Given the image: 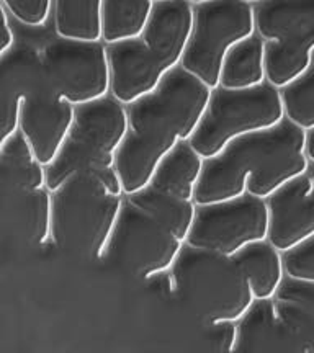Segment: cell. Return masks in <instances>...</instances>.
I'll list each match as a JSON object with an SVG mask.
<instances>
[{
  "label": "cell",
  "mask_w": 314,
  "mask_h": 353,
  "mask_svg": "<svg viewBox=\"0 0 314 353\" xmlns=\"http://www.w3.org/2000/svg\"><path fill=\"white\" fill-rule=\"evenodd\" d=\"M210 95V88L179 68L156 92L126 107L128 131L117 156L125 196L148 188L164 159L192 139Z\"/></svg>",
  "instance_id": "obj_1"
},
{
  "label": "cell",
  "mask_w": 314,
  "mask_h": 353,
  "mask_svg": "<svg viewBox=\"0 0 314 353\" xmlns=\"http://www.w3.org/2000/svg\"><path fill=\"white\" fill-rule=\"evenodd\" d=\"M306 132L290 123L257 132L228 145L205 162L193 203L216 205L251 195L267 201L278 190L306 175Z\"/></svg>",
  "instance_id": "obj_2"
},
{
  "label": "cell",
  "mask_w": 314,
  "mask_h": 353,
  "mask_svg": "<svg viewBox=\"0 0 314 353\" xmlns=\"http://www.w3.org/2000/svg\"><path fill=\"white\" fill-rule=\"evenodd\" d=\"M193 26V2L159 0L141 38L108 46L110 97L130 107L180 68Z\"/></svg>",
  "instance_id": "obj_3"
},
{
  "label": "cell",
  "mask_w": 314,
  "mask_h": 353,
  "mask_svg": "<svg viewBox=\"0 0 314 353\" xmlns=\"http://www.w3.org/2000/svg\"><path fill=\"white\" fill-rule=\"evenodd\" d=\"M51 192L20 132L0 151V249L32 250L50 244Z\"/></svg>",
  "instance_id": "obj_4"
},
{
  "label": "cell",
  "mask_w": 314,
  "mask_h": 353,
  "mask_svg": "<svg viewBox=\"0 0 314 353\" xmlns=\"http://www.w3.org/2000/svg\"><path fill=\"white\" fill-rule=\"evenodd\" d=\"M125 193L99 175L81 174L51 192L50 244L88 260H101Z\"/></svg>",
  "instance_id": "obj_5"
},
{
  "label": "cell",
  "mask_w": 314,
  "mask_h": 353,
  "mask_svg": "<svg viewBox=\"0 0 314 353\" xmlns=\"http://www.w3.org/2000/svg\"><path fill=\"white\" fill-rule=\"evenodd\" d=\"M167 273L174 293L208 325L241 321L255 303L234 257L185 244Z\"/></svg>",
  "instance_id": "obj_6"
},
{
  "label": "cell",
  "mask_w": 314,
  "mask_h": 353,
  "mask_svg": "<svg viewBox=\"0 0 314 353\" xmlns=\"http://www.w3.org/2000/svg\"><path fill=\"white\" fill-rule=\"evenodd\" d=\"M128 131L126 107L112 97L76 108V120L68 139L46 169V187L59 188L72 175H99L112 187L121 188L117 156ZM123 190V188H121Z\"/></svg>",
  "instance_id": "obj_7"
},
{
  "label": "cell",
  "mask_w": 314,
  "mask_h": 353,
  "mask_svg": "<svg viewBox=\"0 0 314 353\" xmlns=\"http://www.w3.org/2000/svg\"><path fill=\"white\" fill-rule=\"evenodd\" d=\"M283 121L280 92L268 83L244 92L218 87L211 90L205 114L188 144L206 162L234 141L271 131Z\"/></svg>",
  "instance_id": "obj_8"
},
{
  "label": "cell",
  "mask_w": 314,
  "mask_h": 353,
  "mask_svg": "<svg viewBox=\"0 0 314 353\" xmlns=\"http://www.w3.org/2000/svg\"><path fill=\"white\" fill-rule=\"evenodd\" d=\"M254 17L265 41L267 83L282 90L314 65V2H254Z\"/></svg>",
  "instance_id": "obj_9"
},
{
  "label": "cell",
  "mask_w": 314,
  "mask_h": 353,
  "mask_svg": "<svg viewBox=\"0 0 314 353\" xmlns=\"http://www.w3.org/2000/svg\"><path fill=\"white\" fill-rule=\"evenodd\" d=\"M252 37H255L254 2H193L192 34L180 69L215 90L219 85L221 68L229 51Z\"/></svg>",
  "instance_id": "obj_10"
},
{
  "label": "cell",
  "mask_w": 314,
  "mask_h": 353,
  "mask_svg": "<svg viewBox=\"0 0 314 353\" xmlns=\"http://www.w3.org/2000/svg\"><path fill=\"white\" fill-rule=\"evenodd\" d=\"M184 245L161 216L130 195L123 200L101 260L131 275L153 278L170 270Z\"/></svg>",
  "instance_id": "obj_11"
},
{
  "label": "cell",
  "mask_w": 314,
  "mask_h": 353,
  "mask_svg": "<svg viewBox=\"0 0 314 353\" xmlns=\"http://www.w3.org/2000/svg\"><path fill=\"white\" fill-rule=\"evenodd\" d=\"M44 77L72 107L110 97L108 51L104 43H72L51 38L44 43Z\"/></svg>",
  "instance_id": "obj_12"
},
{
  "label": "cell",
  "mask_w": 314,
  "mask_h": 353,
  "mask_svg": "<svg viewBox=\"0 0 314 353\" xmlns=\"http://www.w3.org/2000/svg\"><path fill=\"white\" fill-rule=\"evenodd\" d=\"M268 237L267 201L251 195L237 200L197 206L193 226L185 244L234 257Z\"/></svg>",
  "instance_id": "obj_13"
},
{
  "label": "cell",
  "mask_w": 314,
  "mask_h": 353,
  "mask_svg": "<svg viewBox=\"0 0 314 353\" xmlns=\"http://www.w3.org/2000/svg\"><path fill=\"white\" fill-rule=\"evenodd\" d=\"M74 120L76 107L57 94L43 76L41 82L21 105L19 132L44 169L61 152Z\"/></svg>",
  "instance_id": "obj_14"
},
{
  "label": "cell",
  "mask_w": 314,
  "mask_h": 353,
  "mask_svg": "<svg viewBox=\"0 0 314 353\" xmlns=\"http://www.w3.org/2000/svg\"><path fill=\"white\" fill-rule=\"evenodd\" d=\"M44 43L21 41L0 59V151L19 132L20 110L41 82Z\"/></svg>",
  "instance_id": "obj_15"
},
{
  "label": "cell",
  "mask_w": 314,
  "mask_h": 353,
  "mask_svg": "<svg viewBox=\"0 0 314 353\" xmlns=\"http://www.w3.org/2000/svg\"><path fill=\"white\" fill-rule=\"evenodd\" d=\"M267 242L280 254H288L314 237V185L300 176L267 200Z\"/></svg>",
  "instance_id": "obj_16"
},
{
  "label": "cell",
  "mask_w": 314,
  "mask_h": 353,
  "mask_svg": "<svg viewBox=\"0 0 314 353\" xmlns=\"http://www.w3.org/2000/svg\"><path fill=\"white\" fill-rule=\"evenodd\" d=\"M231 353H306L277 314L273 301H255L236 322Z\"/></svg>",
  "instance_id": "obj_17"
},
{
  "label": "cell",
  "mask_w": 314,
  "mask_h": 353,
  "mask_svg": "<svg viewBox=\"0 0 314 353\" xmlns=\"http://www.w3.org/2000/svg\"><path fill=\"white\" fill-rule=\"evenodd\" d=\"M234 260L244 273L255 301H273L286 280L283 254L265 241L242 249Z\"/></svg>",
  "instance_id": "obj_18"
},
{
  "label": "cell",
  "mask_w": 314,
  "mask_h": 353,
  "mask_svg": "<svg viewBox=\"0 0 314 353\" xmlns=\"http://www.w3.org/2000/svg\"><path fill=\"white\" fill-rule=\"evenodd\" d=\"M203 167L205 161L188 143H182L161 162L149 187L179 200L193 201Z\"/></svg>",
  "instance_id": "obj_19"
},
{
  "label": "cell",
  "mask_w": 314,
  "mask_h": 353,
  "mask_svg": "<svg viewBox=\"0 0 314 353\" xmlns=\"http://www.w3.org/2000/svg\"><path fill=\"white\" fill-rule=\"evenodd\" d=\"M273 303L283 324L306 353H314V285L286 278Z\"/></svg>",
  "instance_id": "obj_20"
},
{
  "label": "cell",
  "mask_w": 314,
  "mask_h": 353,
  "mask_svg": "<svg viewBox=\"0 0 314 353\" xmlns=\"http://www.w3.org/2000/svg\"><path fill=\"white\" fill-rule=\"evenodd\" d=\"M267 83L265 41L257 34L234 46L224 59L219 76V88L244 92Z\"/></svg>",
  "instance_id": "obj_21"
},
{
  "label": "cell",
  "mask_w": 314,
  "mask_h": 353,
  "mask_svg": "<svg viewBox=\"0 0 314 353\" xmlns=\"http://www.w3.org/2000/svg\"><path fill=\"white\" fill-rule=\"evenodd\" d=\"M51 20L56 38L72 43H101L100 0H56Z\"/></svg>",
  "instance_id": "obj_22"
},
{
  "label": "cell",
  "mask_w": 314,
  "mask_h": 353,
  "mask_svg": "<svg viewBox=\"0 0 314 353\" xmlns=\"http://www.w3.org/2000/svg\"><path fill=\"white\" fill-rule=\"evenodd\" d=\"M151 0H105L101 2V43L105 46L141 38L153 15Z\"/></svg>",
  "instance_id": "obj_23"
},
{
  "label": "cell",
  "mask_w": 314,
  "mask_h": 353,
  "mask_svg": "<svg viewBox=\"0 0 314 353\" xmlns=\"http://www.w3.org/2000/svg\"><path fill=\"white\" fill-rule=\"evenodd\" d=\"M278 92L285 121L306 134L314 131V65L303 77Z\"/></svg>",
  "instance_id": "obj_24"
},
{
  "label": "cell",
  "mask_w": 314,
  "mask_h": 353,
  "mask_svg": "<svg viewBox=\"0 0 314 353\" xmlns=\"http://www.w3.org/2000/svg\"><path fill=\"white\" fill-rule=\"evenodd\" d=\"M135 196L144 206H148L149 210H153L154 213L161 216L179 234L180 239L187 242L190 229L193 226V219H195V203L179 200V198L167 195V193L157 192L153 187H148L143 192L135 193Z\"/></svg>",
  "instance_id": "obj_25"
},
{
  "label": "cell",
  "mask_w": 314,
  "mask_h": 353,
  "mask_svg": "<svg viewBox=\"0 0 314 353\" xmlns=\"http://www.w3.org/2000/svg\"><path fill=\"white\" fill-rule=\"evenodd\" d=\"M52 6L51 0H6L3 7L13 20L19 21L26 28H43L51 20Z\"/></svg>",
  "instance_id": "obj_26"
},
{
  "label": "cell",
  "mask_w": 314,
  "mask_h": 353,
  "mask_svg": "<svg viewBox=\"0 0 314 353\" xmlns=\"http://www.w3.org/2000/svg\"><path fill=\"white\" fill-rule=\"evenodd\" d=\"M286 278L314 285V237L298 249L283 255Z\"/></svg>",
  "instance_id": "obj_27"
},
{
  "label": "cell",
  "mask_w": 314,
  "mask_h": 353,
  "mask_svg": "<svg viewBox=\"0 0 314 353\" xmlns=\"http://www.w3.org/2000/svg\"><path fill=\"white\" fill-rule=\"evenodd\" d=\"M210 329L213 330L211 339L215 345L223 353H231L236 341V322H223V324L210 325Z\"/></svg>",
  "instance_id": "obj_28"
},
{
  "label": "cell",
  "mask_w": 314,
  "mask_h": 353,
  "mask_svg": "<svg viewBox=\"0 0 314 353\" xmlns=\"http://www.w3.org/2000/svg\"><path fill=\"white\" fill-rule=\"evenodd\" d=\"M15 43L17 38L10 25V17L3 7V2H0V59L15 46Z\"/></svg>",
  "instance_id": "obj_29"
},
{
  "label": "cell",
  "mask_w": 314,
  "mask_h": 353,
  "mask_svg": "<svg viewBox=\"0 0 314 353\" xmlns=\"http://www.w3.org/2000/svg\"><path fill=\"white\" fill-rule=\"evenodd\" d=\"M304 156L308 161V172L306 175L309 176L314 185V131L306 134V144H304Z\"/></svg>",
  "instance_id": "obj_30"
},
{
  "label": "cell",
  "mask_w": 314,
  "mask_h": 353,
  "mask_svg": "<svg viewBox=\"0 0 314 353\" xmlns=\"http://www.w3.org/2000/svg\"><path fill=\"white\" fill-rule=\"evenodd\" d=\"M313 61H314V59H313Z\"/></svg>",
  "instance_id": "obj_31"
}]
</instances>
